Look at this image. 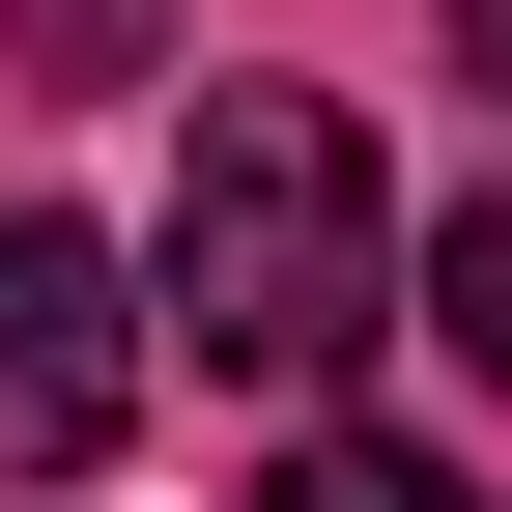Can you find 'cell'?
Returning <instances> with one entry per match:
<instances>
[{
	"label": "cell",
	"instance_id": "1",
	"mask_svg": "<svg viewBox=\"0 0 512 512\" xmlns=\"http://www.w3.org/2000/svg\"><path fill=\"white\" fill-rule=\"evenodd\" d=\"M143 313H171L200 370H342L370 313H399V171H370V114H342V86H200Z\"/></svg>",
	"mask_w": 512,
	"mask_h": 512
},
{
	"label": "cell",
	"instance_id": "2",
	"mask_svg": "<svg viewBox=\"0 0 512 512\" xmlns=\"http://www.w3.org/2000/svg\"><path fill=\"white\" fill-rule=\"evenodd\" d=\"M143 370H171V313H143V256L114 228H0V484H86L114 427H143Z\"/></svg>",
	"mask_w": 512,
	"mask_h": 512
},
{
	"label": "cell",
	"instance_id": "3",
	"mask_svg": "<svg viewBox=\"0 0 512 512\" xmlns=\"http://www.w3.org/2000/svg\"><path fill=\"white\" fill-rule=\"evenodd\" d=\"M285 512H484V484H456V456H399V427H313Z\"/></svg>",
	"mask_w": 512,
	"mask_h": 512
},
{
	"label": "cell",
	"instance_id": "4",
	"mask_svg": "<svg viewBox=\"0 0 512 512\" xmlns=\"http://www.w3.org/2000/svg\"><path fill=\"white\" fill-rule=\"evenodd\" d=\"M427 342H456V370H512V200H456V228H427Z\"/></svg>",
	"mask_w": 512,
	"mask_h": 512
},
{
	"label": "cell",
	"instance_id": "5",
	"mask_svg": "<svg viewBox=\"0 0 512 512\" xmlns=\"http://www.w3.org/2000/svg\"><path fill=\"white\" fill-rule=\"evenodd\" d=\"M456 57H484V86H512V0H456Z\"/></svg>",
	"mask_w": 512,
	"mask_h": 512
}]
</instances>
